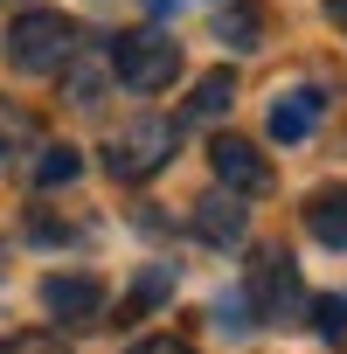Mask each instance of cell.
I'll return each instance as SVG.
<instances>
[{
    "mask_svg": "<svg viewBox=\"0 0 347 354\" xmlns=\"http://www.w3.org/2000/svg\"><path fill=\"white\" fill-rule=\"evenodd\" d=\"M84 35H77V21L70 15H56V8H28L15 28H8V70H21V77H56L63 63H70V49H77Z\"/></svg>",
    "mask_w": 347,
    "mask_h": 354,
    "instance_id": "obj_1",
    "label": "cell"
},
{
    "mask_svg": "<svg viewBox=\"0 0 347 354\" xmlns=\"http://www.w3.org/2000/svg\"><path fill=\"white\" fill-rule=\"evenodd\" d=\"M104 56H111V77H118L125 91H139V97H153V91H167L174 77H181V42L160 35V28H132V35H118Z\"/></svg>",
    "mask_w": 347,
    "mask_h": 354,
    "instance_id": "obj_2",
    "label": "cell"
},
{
    "mask_svg": "<svg viewBox=\"0 0 347 354\" xmlns=\"http://www.w3.org/2000/svg\"><path fill=\"white\" fill-rule=\"evenodd\" d=\"M174 146H181V125L174 118H132L125 132H111L104 167H111V181H153V174L174 160Z\"/></svg>",
    "mask_w": 347,
    "mask_h": 354,
    "instance_id": "obj_3",
    "label": "cell"
},
{
    "mask_svg": "<svg viewBox=\"0 0 347 354\" xmlns=\"http://www.w3.org/2000/svg\"><path fill=\"white\" fill-rule=\"evenodd\" d=\"M243 299H250V319H285L292 299H299V264H292L285 250H257Z\"/></svg>",
    "mask_w": 347,
    "mask_h": 354,
    "instance_id": "obj_4",
    "label": "cell"
},
{
    "mask_svg": "<svg viewBox=\"0 0 347 354\" xmlns=\"http://www.w3.org/2000/svg\"><path fill=\"white\" fill-rule=\"evenodd\" d=\"M209 167H216V181H223L229 195H271V160H264L250 139H236V132H223V139L209 146Z\"/></svg>",
    "mask_w": 347,
    "mask_h": 354,
    "instance_id": "obj_5",
    "label": "cell"
},
{
    "mask_svg": "<svg viewBox=\"0 0 347 354\" xmlns=\"http://www.w3.org/2000/svg\"><path fill=\"white\" fill-rule=\"evenodd\" d=\"M42 306L63 326H97L104 319V285L97 278H77V271H56V278H42Z\"/></svg>",
    "mask_w": 347,
    "mask_h": 354,
    "instance_id": "obj_6",
    "label": "cell"
},
{
    "mask_svg": "<svg viewBox=\"0 0 347 354\" xmlns=\"http://www.w3.org/2000/svg\"><path fill=\"white\" fill-rule=\"evenodd\" d=\"M243 230H250V216H243V195H202L195 202V236L202 243H216V250H229V243H243Z\"/></svg>",
    "mask_w": 347,
    "mask_h": 354,
    "instance_id": "obj_7",
    "label": "cell"
},
{
    "mask_svg": "<svg viewBox=\"0 0 347 354\" xmlns=\"http://www.w3.org/2000/svg\"><path fill=\"white\" fill-rule=\"evenodd\" d=\"M319 111H326V97L312 91V84H292V91H278V104H271V139H312V125H319Z\"/></svg>",
    "mask_w": 347,
    "mask_h": 354,
    "instance_id": "obj_8",
    "label": "cell"
},
{
    "mask_svg": "<svg viewBox=\"0 0 347 354\" xmlns=\"http://www.w3.org/2000/svg\"><path fill=\"white\" fill-rule=\"evenodd\" d=\"M56 77H63V97L91 111V104L104 97V84H111V56H97V49H84V42H77V49H70V63H63Z\"/></svg>",
    "mask_w": 347,
    "mask_h": 354,
    "instance_id": "obj_9",
    "label": "cell"
},
{
    "mask_svg": "<svg viewBox=\"0 0 347 354\" xmlns=\"http://www.w3.org/2000/svg\"><path fill=\"white\" fill-rule=\"evenodd\" d=\"M306 230L326 243V250H347V188H319L306 202Z\"/></svg>",
    "mask_w": 347,
    "mask_h": 354,
    "instance_id": "obj_10",
    "label": "cell"
},
{
    "mask_svg": "<svg viewBox=\"0 0 347 354\" xmlns=\"http://www.w3.org/2000/svg\"><path fill=\"white\" fill-rule=\"evenodd\" d=\"M236 104V77L229 70H209L202 84H195V97H188V118H223Z\"/></svg>",
    "mask_w": 347,
    "mask_h": 354,
    "instance_id": "obj_11",
    "label": "cell"
},
{
    "mask_svg": "<svg viewBox=\"0 0 347 354\" xmlns=\"http://www.w3.org/2000/svg\"><path fill=\"white\" fill-rule=\"evenodd\" d=\"M77 174H84L77 146H42V160H35V188H70Z\"/></svg>",
    "mask_w": 347,
    "mask_h": 354,
    "instance_id": "obj_12",
    "label": "cell"
},
{
    "mask_svg": "<svg viewBox=\"0 0 347 354\" xmlns=\"http://www.w3.org/2000/svg\"><path fill=\"white\" fill-rule=\"evenodd\" d=\"M257 35H264V21H257L250 8H229V15L216 21V42H229V49H257Z\"/></svg>",
    "mask_w": 347,
    "mask_h": 354,
    "instance_id": "obj_13",
    "label": "cell"
},
{
    "mask_svg": "<svg viewBox=\"0 0 347 354\" xmlns=\"http://www.w3.org/2000/svg\"><path fill=\"white\" fill-rule=\"evenodd\" d=\"M312 326L319 340H347V299H312Z\"/></svg>",
    "mask_w": 347,
    "mask_h": 354,
    "instance_id": "obj_14",
    "label": "cell"
},
{
    "mask_svg": "<svg viewBox=\"0 0 347 354\" xmlns=\"http://www.w3.org/2000/svg\"><path fill=\"white\" fill-rule=\"evenodd\" d=\"M0 354H70V347H63L56 333H15V340L0 347Z\"/></svg>",
    "mask_w": 347,
    "mask_h": 354,
    "instance_id": "obj_15",
    "label": "cell"
},
{
    "mask_svg": "<svg viewBox=\"0 0 347 354\" xmlns=\"http://www.w3.org/2000/svg\"><path fill=\"white\" fill-rule=\"evenodd\" d=\"M125 354H195L188 340H174V333H146V340H132Z\"/></svg>",
    "mask_w": 347,
    "mask_h": 354,
    "instance_id": "obj_16",
    "label": "cell"
},
{
    "mask_svg": "<svg viewBox=\"0 0 347 354\" xmlns=\"http://www.w3.org/2000/svg\"><path fill=\"white\" fill-rule=\"evenodd\" d=\"M326 15H333V28H347V0H333V8H326Z\"/></svg>",
    "mask_w": 347,
    "mask_h": 354,
    "instance_id": "obj_17",
    "label": "cell"
}]
</instances>
